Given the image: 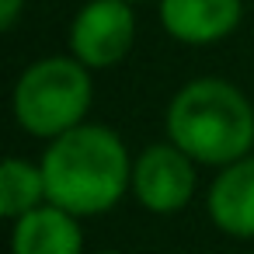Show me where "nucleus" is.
Wrapping results in <instances>:
<instances>
[{"mask_svg": "<svg viewBox=\"0 0 254 254\" xmlns=\"http://www.w3.org/2000/svg\"><path fill=\"white\" fill-rule=\"evenodd\" d=\"M42 174L49 202L73 216H101L132 191V157L119 132L98 122H80L49 139L42 153Z\"/></svg>", "mask_w": 254, "mask_h": 254, "instance_id": "nucleus-1", "label": "nucleus"}, {"mask_svg": "<svg viewBox=\"0 0 254 254\" xmlns=\"http://www.w3.org/2000/svg\"><path fill=\"white\" fill-rule=\"evenodd\" d=\"M167 139L195 164L226 167L254 150V105L223 77L188 80L167 105Z\"/></svg>", "mask_w": 254, "mask_h": 254, "instance_id": "nucleus-2", "label": "nucleus"}, {"mask_svg": "<svg viewBox=\"0 0 254 254\" xmlns=\"http://www.w3.org/2000/svg\"><path fill=\"white\" fill-rule=\"evenodd\" d=\"M94 101L91 66H84L73 53L70 56H46L35 60L14 84V119L28 136L56 139L66 129L87 122Z\"/></svg>", "mask_w": 254, "mask_h": 254, "instance_id": "nucleus-3", "label": "nucleus"}, {"mask_svg": "<svg viewBox=\"0 0 254 254\" xmlns=\"http://www.w3.org/2000/svg\"><path fill=\"white\" fill-rule=\"evenodd\" d=\"M136 42V14L132 0H91L70 25V53L91 66L108 70L129 56Z\"/></svg>", "mask_w": 254, "mask_h": 254, "instance_id": "nucleus-4", "label": "nucleus"}, {"mask_svg": "<svg viewBox=\"0 0 254 254\" xmlns=\"http://www.w3.org/2000/svg\"><path fill=\"white\" fill-rule=\"evenodd\" d=\"M132 195L146 212H181L195 195V160L171 139L150 143L132 160Z\"/></svg>", "mask_w": 254, "mask_h": 254, "instance_id": "nucleus-5", "label": "nucleus"}, {"mask_svg": "<svg viewBox=\"0 0 254 254\" xmlns=\"http://www.w3.org/2000/svg\"><path fill=\"white\" fill-rule=\"evenodd\" d=\"M205 212L219 233L254 240V150L219 167L205 195Z\"/></svg>", "mask_w": 254, "mask_h": 254, "instance_id": "nucleus-6", "label": "nucleus"}, {"mask_svg": "<svg viewBox=\"0 0 254 254\" xmlns=\"http://www.w3.org/2000/svg\"><path fill=\"white\" fill-rule=\"evenodd\" d=\"M157 4L164 32L185 46L223 42L244 18L240 0H157Z\"/></svg>", "mask_w": 254, "mask_h": 254, "instance_id": "nucleus-7", "label": "nucleus"}, {"mask_svg": "<svg viewBox=\"0 0 254 254\" xmlns=\"http://www.w3.org/2000/svg\"><path fill=\"white\" fill-rule=\"evenodd\" d=\"M11 254H84L80 216L56 202H42L11 226Z\"/></svg>", "mask_w": 254, "mask_h": 254, "instance_id": "nucleus-8", "label": "nucleus"}, {"mask_svg": "<svg viewBox=\"0 0 254 254\" xmlns=\"http://www.w3.org/2000/svg\"><path fill=\"white\" fill-rule=\"evenodd\" d=\"M42 202H49L42 164H32L25 157H7L0 167V212L14 223L18 216L39 209Z\"/></svg>", "mask_w": 254, "mask_h": 254, "instance_id": "nucleus-9", "label": "nucleus"}, {"mask_svg": "<svg viewBox=\"0 0 254 254\" xmlns=\"http://www.w3.org/2000/svg\"><path fill=\"white\" fill-rule=\"evenodd\" d=\"M21 11H25V0H0V28L11 32L18 25Z\"/></svg>", "mask_w": 254, "mask_h": 254, "instance_id": "nucleus-10", "label": "nucleus"}, {"mask_svg": "<svg viewBox=\"0 0 254 254\" xmlns=\"http://www.w3.org/2000/svg\"><path fill=\"white\" fill-rule=\"evenodd\" d=\"M94 254H126V251H94Z\"/></svg>", "mask_w": 254, "mask_h": 254, "instance_id": "nucleus-11", "label": "nucleus"}, {"mask_svg": "<svg viewBox=\"0 0 254 254\" xmlns=\"http://www.w3.org/2000/svg\"><path fill=\"white\" fill-rule=\"evenodd\" d=\"M132 4H146V0H132Z\"/></svg>", "mask_w": 254, "mask_h": 254, "instance_id": "nucleus-12", "label": "nucleus"}]
</instances>
